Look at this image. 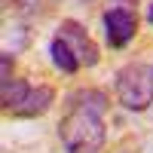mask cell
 <instances>
[{
	"label": "cell",
	"instance_id": "obj_4",
	"mask_svg": "<svg viewBox=\"0 0 153 153\" xmlns=\"http://www.w3.org/2000/svg\"><path fill=\"white\" fill-rule=\"evenodd\" d=\"M58 37H65V40L71 43V49L76 52V58H80L83 68H95L98 61H101V49H98V43L89 37V31L83 28L80 22L65 19V22L58 25Z\"/></svg>",
	"mask_w": 153,
	"mask_h": 153
},
{
	"label": "cell",
	"instance_id": "obj_1",
	"mask_svg": "<svg viewBox=\"0 0 153 153\" xmlns=\"http://www.w3.org/2000/svg\"><path fill=\"white\" fill-rule=\"evenodd\" d=\"M58 138L68 153H98L107 141V126L101 113L71 107L68 117L58 123Z\"/></svg>",
	"mask_w": 153,
	"mask_h": 153
},
{
	"label": "cell",
	"instance_id": "obj_10",
	"mask_svg": "<svg viewBox=\"0 0 153 153\" xmlns=\"http://www.w3.org/2000/svg\"><path fill=\"white\" fill-rule=\"evenodd\" d=\"M107 6H113V9H138V0H107Z\"/></svg>",
	"mask_w": 153,
	"mask_h": 153
},
{
	"label": "cell",
	"instance_id": "obj_8",
	"mask_svg": "<svg viewBox=\"0 0 153 153\" xmlns=\"http://www.w3.org/2000/svg\"><path fill=\"white\" fill-rule=\"evenodd\" d=\"M28 89H31L28 80H9V83H0V104H3V110L9 113L25 95H28Z\"/></svg>",
	"mask_w": 153,
	"mask_h": 153
},
{
	"label": "cell",
	"instance_id": "obj_7",
	"mask_svg": "<svg viewBox=\"0 0 153 153\" xmlns=\"http://www.w3.org/2000/svg\"><path fill=\"white\" fill-rule=\"evenodd\" d=\"M68 101H71V107L92 110V113H101V117H104V110L110 107V98H107V92H101V89H76Z\"/></svg>",
	"mask_w": 153,
	"mask_h": 153
},
{
	"label": "cell",
	"instance_id": "obj_11",
	"mask_svg": "<svg viewBox=\"0 0 153 153\" xmlns=\"http://www.w3.org/2000/svg\"><path fill=\"white\" fill-rule=\"evenodd\" d=\"M147 25H153V0H150V6H147Z\"/></svg>",
	"mask_w": 153,
	"mask_h": 153
},
{
	"label": "cell",
	"instance_id": "obj_5",
	"mask_svg": "<svg viewBox=\"0 0 153 153\" xmlns=\"http://www.w3.org/2000/svg\"><path fill=\"white\" fill-rule=\"evenodd\" d=\"M52 104H55V89L46 86V83H37V86L31 83L28 95L9 110V117H16V120H34V117H43Z\"/></svg>",
	"mask_w": 153,
	"mask_h": 153
},
{
	"label": "cell",
	"instance_id": "obj_6",
	"mask_svg": "<svg viewBox=\"0 0 153 153\" xmlns=\"http://www.w3.org/2000/svg\"><path fill=\"white\" fill-rule=\"evenodd\" d=\"M49 58H52V65H55V71H61V74H76L83 65H80V58H76V52L71 49V43L65 40V37H52V43H49Z\"/></svg>",
	"mask_w": 153,
	"mask_h": 153
},
{
	"label": "cell",
	"instance_id": "obj_3",
	"mask_svg": "<svg viewBox=\"0 0 153 153\" xmlns=\"http://www.w3.org/2000/svg\"><path fill=\"white\" fill-rule=\"evenodd\" d=\"M101 25H104V40L110 49H126L135 34H138V12L135 9H113L107 6L104 16H101Z\"/></svg>",
	"mask_w": 153,
	"mask_h": 153
},
{
	"label": "cell",
	"instance_id": "obj_9",
	"mask_svg": "<svg viewBox=\"0 0 153 153\" xmlns=\"http://www.w3.org/2000/svg\"><path fill=\"white\" fill-rule=\"evenodd\" d=\"M0 83H9L12 80V55H0Z\"/></svg>",
	"mask_w": 153,
	"mask_h": 153
},
{
	"label": "cell",
	"instance_id": "obj_2",
	"mask_svg": "<svg viewBox=\"0 0 153 153\" xmlns=\"http://www.w3.org/2000/svg\"><path fill=\"white\" fill-rule=\"evenodd\" d=\"M113 92L126 110H135V113L147 110L153 104V68L141 65V61L123 65L113 76Z\"/></svg>",
	"mask_w": 153,
	"mask_h": 153
}]
</instances>
